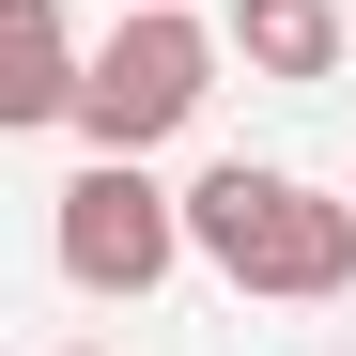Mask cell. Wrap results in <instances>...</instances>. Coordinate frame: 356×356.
<instances>
[{"label":"cell","mask_w":356,"mask_h":356,"mask_svg":"<svg viewBox=\"0 0 356 356\" xmlns=\"http://www.w3.org/2000/svg\"><path fill=\"white\" fill-rule=\"evenodd\" d=\"M217 63H232V31L170 16V0H140V16H108L93 78H78V140H93V155H155L170 124H202Z\"/></svg>","instance_id":"7a4b0ae2"},{"label":"cell","mask_w":356,"mask_h":356,"mask_svg":"<svg viewBox=\"0 0 356 356\" xmlns=\"http://www.w3.org/2000/svg\"><path fill=\"white\" fill-rule=\"evenodd\" d=\"M186 248H202V264H217L232 294L325 310V294L356 279V202L294 186V170H248V155H217L202 186H186Z\"/></svg>","instance_id":"6da1fadb"},{"label":"cell","mask_w":356,"mask_h":356,"mask_svg":"<svg viewBox=\"0 0 356 356\" xmlns=\"http://www.w3.org/2000/svg\"><path fill=\"white\" fill-rule=\"evenodd\" d=\"M47 232H63V279L78 294H155L170 264H186V186H155L140 155H93Z\"/></svg>","instance_id":"3957f363"},{"label":"cell","mask_w":356,"mask_h":356,"mask_svg":"<svg viewBox=\"0 0 356 356\" xmlns=\"http://www.w3.org/2000/svg\"><path fill=\"white\" fill-rule=\"evenodd\" d=\"M108 16H140V0H108Z\"/></svg>","instance_id":"8992f818"},{"label":"cell","mask_w":356,"mask_h":356,"mask_svg":"<svg viewBox=\"0 0 356 356\" xmlns=\"http://www.w3.org/2000/svg\"><path fill=\"white\" fill-rule=\"evenodd\" d=\"M232 63L248 78H279V93H310V78H341V0H232Z\"/></svg>","instance_id":"5b68a950"},{"label":"cell","mask_w":356,"mask_h":356,"mask_svg":"<svg viewBox=\"0 0 356 356\" xmlns=\"http://www.w3.org/2000/svg\"><path fill=\"white\" fill-rule=\"evenodd\" d=\"M93 47L63 31V0H0V124H78Z\"/></svg>","instance_id":"277c9868"},{"label":"cell","mask_w":356,"mask_h":356,"mask_svg":"<svg viewBox=\"0 0 356 356\" xmlns=\"http://www.w3.org/2000/svg\"><path fill=\"white\" fill-rule=\"evenodd\" d=\"M63 356H93V341H63Z\"/></svg>","instance_id":"52a82bcc"}]
</instances>
